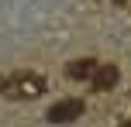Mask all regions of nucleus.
I'll return each instance as SVG.
<instances>
[{
    "mask_svg": "<svg viewBox=\"0 0 131 127\" xmlns=\"http://www.w3.org/2000/svg\"><path fill=\"white\" fill-rule=\"evenodd\" d=\"M0 93L10 100H35L45 93V79L35 72H14V76H0Z\"/></svg>",
    "mask_w": 131,
    "mask_h": 127,
    "instance_id": "nucleus-1",
    "label": "nucleus"
},
{
    "mask_svg": "<svg viewBox=\"0 0 131 127\" xmlns=\"http://www.w3.org/2000/svg\"><path fill=\"white\" fill-rule=\"evenodd\" d=\"M48 124H72L83 117V100H59L48 107Z\"/></svg>",
    "mask_w": 131,
    "mask_h": 127,
    "instance_id": "nucleus-2",
    "label": "nucleus"
},
{
    "mask_svg": "<svg viewBox=\"0 0 131 127\" xmlns=\"http://www.w3.org/2000/svg\"><path fill=\"white\" fill-rule=\"evenodd\" d=\"M97 62L93 59H76V62H69V69H66V72L72 76V79H93V76H97Z\"/></svg>",
    "mask_w": 131,
    "mask_h": 127,
    "instance_id": "nucleus-3",
    "label": "nucleus"
},
{
    "mask_svg": "<svg viewBox=\"0 0 131 127\" xmlns=\"http://www.w3.org/2000/svg\"><path fill=\"white\" fill-rule=\"evenodd\" d=\"M114 82H117V69H114V65H100L97 76H93V89H100V93H104V89H111Z\"/></svg>",
    "mask_w": 131,
    "mask_h": 127,
    "instance_id": "nucleus-4",
    "label": "nucleus"
},
{
    "mask_svg": "<svg viewBox=\"0 0 131 127\" xmlns=\"http://www.w3.org/2000/svg\"><path fill=\"white\" fill-rule=\"evenodd\" d=\"M121 127H131V120H121Z\"/></svg>",
    "mask_w": 131,
    "mask_h": 127,
    "instance_id": "nucleus-5",
    "label": "nucleus"
}]
</instances>
